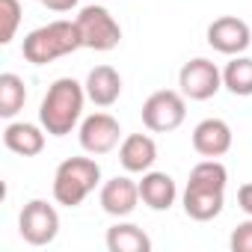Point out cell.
<instances>
[{
	"label": "cell",
	"mask_w": 252,
	"mask_h": 252,
	"mask_svg": "<svg viewBox=\"0 0 252 252\" xmlns=\"http://www.w3.org/2000/svg\"><path fill=\"white\" fill-rule=\"evenodd\" d=\"M228 246H231V252H252V217L231 231Z\"/></svg>",
	"instance_id": "obj_21"
},
{
	"label": "cell",
	"mask_w": 252,
	"mask_h": 252,
	"mask_svg": "<svg viewBox=\"0 0 252 252\" xmlns=\"http://www.w3.org/2000/svg\"><path fill=\"white\" fill-rule=\"evenodd\" d=\"M21 24V3L18 0H0V45H9Z\"/></svg>",
	"instance_id": "obj_20"
},
{
	"label": "cell",
	"mask_w": 252,
	"mask_h": 252,
	"mask_svg": "<svg viewBox=\"0 0 252 252\" xmlns=\"http://www.w3.org/2000/svg\"><path fill=\"white\" fill-rule=\"evenodd\" d=\"M39 3H45L51 12H68L77 6V0H39Z\"/></svg>",
	"instance_id": "obj_23"
},
{
	"label": "cell",
	"mask_w": 252,
	"mask_h": 252,
	"mask_svg": "<svg viewBox=\"0 0 252 252\" xmlns=\"http://www.w3.org/2000/svg\"><path fill=\"white\" fill-rule=\"evenodd\" d=\"M74 21H77L83 48L101 51V54L119 48V42H122V27H119V21L110 15V9L92 3V6H83Z\"/></svg>",
	"instance_id": "obj_5"
},
{
	"label": "cell",
	"mask_w": 252,
	"mask_h": 252,
	"mask_svg": "<svg viewBox=\"0 0 252 252\" xmlns=\"http://www.w3.org/2000/svg\"><path fill=\"white\" fill-rule=\"evenodd\" d=\"M83 101H86V86H80L74 77H60L48 86L42 107H39V122L51 137H65L74 131V125L83 116Z\"/></svg>",
	"instance_id": "obj_2"
},
{
	"label": "cell",
	"mask_w": 252,
	"mask_h": 252,
	"mask_svg": "<svg viewBox=\"0 0 252 252\" xmlns=\"http://www.w3.org/2000/svg\"><path fill=\"white\" fill-rule=\"evenodd\" d=\"M24 101H27V86L18 74L12 71H3L0 74V116L3 119H12L24 110Z\"/></svg>",
	"instance_id": "obj_18"
},
{
	"label": "cell",
	"mask_w": 252,
	"mask_h": 252,
	"mask_svg": "<svg viewBox=\"0 0 252 252\" xmlns=\"http://www.w3.org/2000/svg\"><path fill=\"white\" fill-rule=\"evenodd\" d=\"M80 149L86 155H110L119 140H122V128H119V122L110 116V113H92L80 122Z\"/></svg>",
	"instance_id": "obj_9"
},
{
	"label": "cell",
	"mask_w": 252,
	"mask_h": 252,
	"mask_svg": "<svg viewBox=\"0 0 252 252\" xmlns=\"http://www.w3.org/2000/svg\"><path fill=\"white\" fill-rule=\"evenodd\" d=\"M45 128L39 125H30V122H9L3 128V146L21 158H36L42 155L45 149Z\"/></svg>",
	"instance_id": "obj_15"
},
{
	"label": "cell",
	"mask_w": 252,
	"mask_h": 252,
	"mask_svg": "<svg viewBox=\"0 0 252 252\" xmlns=\"http://www.w3.org/2000/svg\"><path fill=\"white\" fill-rule=\"evenodd\" d=\"M140 199L143 205H149L152 211H169L178 199V187H175V178L166 175V172H143V181H140Z\"/></svg>",
	"instance_id": "obj_14"
},
{
	"label": "cell",
	"mask_w": 252,
	"mask_h": 252,
	"mask_svg": "<svg viewBox=\"0 0 252 252\" xmlns=\"http://www.w3.org/2000/svg\"><path fill=\"white\" fill-rule=\"evenodd\" d=\"M225 184H228V169L217 158H205L190 169L187 190H184V214L196 222H208L222 214L225 205Z\"/></svg>",
	"instance_id": "obj_1"
},
{
	"label": "cell",
	"mask_w": 252,
	"mask_h": 252,
	"mask_svg": "<svg viewBox=\"0 0 252 252\" xmlns=\"http://www.w3.org/2000/svg\"><path fill=\"white\" fill-rule=\"evenodd\" d=\"M193 149L202 158H222L231 149V128L222 119H202L193 128Z\"/></svg>",
	"instance_id": "obj_12"
},
{
	"label": "cell",
	"mask_w": 252,
	"mask_h": 252,
	"mask_svg": "<svg viewBox=\"0 0 252 252\" xmlns=\"http://www.w3.org/2000/svg\"><path fill=\"white\" fill-rule=\"evenodd\" d=\"M101 208L104 214L110 217H131L137 211V202H140V181L128 178V175H116L110 178L104 187H101Z\"/></svg>",
	"instance_id": "obj_11"
},
{
	"label": "cell",
	"mask_w": 252,
	"mask_h": 252,
	"mask_svg": "<svg viewBox=\"0 0 252 252\" xmlns=\"http://www.w3.org/2000/svg\"><path fill=\"white\" fill-rule=\"evenodd\" d=\"M184 116H187V101H184V92H175V89H158L143 104V125L155 134H169L181 128Z\"/></svg>",
	"instance_id": "obj_6"
},
{
	"label": "cell",
	"mask_w": 252,
	"mask_h": 252,
	"mask_svg": "<svg viewBox=\"0 0 252 252\" xmlns=\"http://www.w3.org/2000/svg\"><path fill=\"white\" fill-rule=\"evenodd\" d=\"M158 160V143L149 134H131L119 146V163L125 172H149Z\"/></svg>",
	"instance_id": "obj_13"
},
{
	"label": "cell",
	"mask_w": 252,
	"mask_h": 252,
	"mask_svg": "<svg viewBox=\"0 0 252 252\" xmlns=\"http://www.w3.org/2000/svg\"><path fill=\"white\" fill-rule=\"evenodd\" d=\"M237 205H240V211L246 217H252V184H243L237 190Z\"/></svg>",
	"instance_id": "obj_22"
},
{
	"label": "cell",
	"mask_w": 252,
	"mask_h": 252,
	"mask_svg": "<svg viewBox=\"0 0 252 252\" xmlns=\"http://www.w3.org/2000/svg\"><path fill=\"white\" fill-rule=\"evenodd\" d=\"M18 234L30 246H48L60 234V214L45 199H30L18 217Z\"/></svg>",
	"instance_id": "obj_7"
},
{
	"label": "cell",
	"mask_w": 252,
	"mask_h": 252,
	"mask_svg": "<svg viewBox=\"0 0 252 252\" xmlns=\"http://www.w3.org/2000/svg\"><path fill=\"white\" fill-rule=\"evenodd\" d=\"M178 86H181L184 98H190V101H208V98H214L222 89V71L211 60L196 57V60H190V63L181 65Z\"/></svg>",
	"instance_id": "obj_8"
},
{
	"label": "cell",
	"mask_w": 252,
	"mask_h": 252,
	"mask_svg": "<svg viewBox=\"0 0 252 252\" xmlns=\"http://www.w3.org/2000/svg\"><path fill=\"white\" fill-rule=\"evenodd\" d=\"M208 45L217 51V54H225V57H240L249 45H252V30L243 18H234V15H222V18H214L208 24Z\"/></svg>",
	"instance_id": "obj_10"
},
{
	"label": "cell",
	"mask_w": 252,
	"mask_h": 252,
	"mask_svg": "<svg viewBox=\"0 0 252 252\" xmlns=\"http://www.w3.org/2000/svg\"><path fill=\"white\" fill-rule=\"evenodd\" d=\"M77 48H83L77 21H51V24L36 27L33 33L24 36L21 54L33 65H48V63H54L60 57L74 54Z\"/></svg>",
	"instance_id": "obj_3"
},
{
	"label": "cell",
	"mask_w": 252,
	"mask_h": 252,
	"mask_svg": "<svg viewBox=\"0 0 252 252\" xmlns=\"http://www.w3.org/2000/svg\"><path fill=\"white\" fill-rule=\"evenodd\" d=\"M222 86L231 95L249 98L252 95V60L249 57H231V63L222 68Z\"/></svg>",
	"instance_id": "obj_19"
},
{
	"label": "cell",
	"mask_w": 252,
	"mask_h": 252,
	"mask_svg": "<svg viewBox=\"0 0 252 252\" xmlns=\"http://www.w3.org/2000/svg\"><path fill=\"white\" fill-rule=\"evenodd\" d=\"M86 98L95 104V107H110L119 101L122 95V77L113 65H95L89 74H86Z\"/></svg>",
	"instance_id": "obj_16"
},
{
	"label": "cell",
	"mask_w": 252,
	"mask_h": 252,
	"mask_svg": "<svg viewBox=\"0 0 252 252\" xmlns=\"http://www.w3.org/2000/svg\"><path fill=\"white\" fill-rule=\"evenodd\" d=\"M101 181V166L92 158H68L54 172V199L57 205L77 208Z\"/></svg>",
	"instance_id": "obj_4"
},
{
	"label": "cell",
	"mask_w": 252,
	"mask_h": 252,
	"mask_svg": "<svg viewBox=\"0 0 252 252\" xmlns=\"http://www.w3.org/2000/svg\"><path fill=\"white\" fill-rule=\"evenodd\" d=\"M107 249L110 252H149V234L134 222H116L107 228Z\"/></svg>",
	"instance_id": "obj_17"
}]
</instances>
